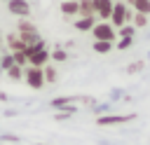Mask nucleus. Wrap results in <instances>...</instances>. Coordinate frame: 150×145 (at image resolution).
<instances>
[{
	"label": "nucleus",
	"mask_w": 150,
	"mask_h": 145,
	"mask_svg": "<svg viewBox=\"0 0 150 145\" xmlns=\"http://www.w3.org/2000/svg\"><path fill=\"white\" fill-rule=\"evenodd\" d=\"M61 14L66 19H75L77 16V0H63L61 2Z\"/></svg>",
	"instance_id": "nucleus-8"
},
{
	"label": "nucleus",
	"mask_w": 150,
	"mask_h": 145,
	"mask_svg": "<svg viewBox=\"0 0 150 145\" xmlns=\"http://www.w3.org/2000/svg\"><path fill=\"white\" fill-rule=\"evenodd\" d=\"M73 103H77V96H56V98H52V108H56V110L70 108Z\"/></svg>",
	"instance_id": "nucleus-10"
},
{
	"label": "nucleus",
	"mask_w": 150,
	"mask_h": 145,
	"mask_svg": "<svg viewBox=\"0 0 150 145\" xmlns=\"http://www.w3.org/2000/svg\"><path fill=\"white\" fill-rule=\"evenodd\" d=\"M131 9L127 7V2H122V0H117V2H112V12H110V19H108V23L117 30L120 26H124V23H129L131 21Z\"/></svg>",
	"instance_id": "nucleus-1"
},
{
	"label": "nucleus",
	"mask_w": 150,
	"mask_h": 145,
	"mask_svg": "<svg viewBox=\"0 0 150 145\" xmlns=\"http://www.w3.org/2000/svg\"><path fill=\"white\" fill-rule=\"evenodd\" d=\"M9 14L19 16V19H28L30 16V2L28 0H5Z\"/></svg>",
	"instance_id": "nucleus-5"
},
{
	"label": "nucleus",
	"mask_w": 150,
	"mask_h": 145,
	"mask_svg": "<svg viewBox=\"0 0 150 145\" xmlns=\"http://www.w3.org/2000/svg\"><path fill=\"white\" fill-rule=\"evenodd\" d=\"M5 72H7V77H9V80H14V82L23 80V68H21V65H16V63H14L12 68H7Z\"/></svg>",
	"instance_id": "nucleus-18"
},
{
	"label": "nucleus",
	"mask_w": 150,
	"mask_h": 145,
	"mask_svg": "<svg viewBox=\"0 0 150 145\" xmlns=\"http://www.w3.org/2000/svg\"><path fill=\"white\" fill-rule=\"evenodd\" d=\"M131 44H134V37H120V42H115L112 47L120 49V51H124V49H129Z\"/></svg>",
	"instance_id": "nucleus-24"
},
{
	"label": "nucleus",
	"mask_w": 150,
	"mask_h": 145,
	"mask_svg": "<svg viewBox=\"0 0 150 145\" xmlns=\"http://www.w3.org/2000/svg\"><path fill=\"white\" fill-rule=\"evenodd\" d=\"M33 30H38V26H35L33 21H28V19H19V23H16V33H33Z\"/></svg>",
	"instance_id": "nucleus-17"
},
{
	"label": "nucleus",
	"mask_w": 150,
	"mask_h": 145,
	"mask_svg": "<svg viewBox=\"0 0 150 145\" xmlns=\"http://www.w3.org/2000/svg\"><path fill=\"white\" fill-rule=\"evenodd\" d=\"M134 119H136L134 112L131 115H101L96 119V124L98 126H117V124H127V122H134Z\"/></svg>",
	"instance_id": "nucleus-4"
},
{
	"label": "nucleus",
	"mask_w": 150,
	"mask_h": 145,
	"mask_svg": "<svg viewBox=\"0 0 150 145\" xmlns=\"http://www.w3.org/2000/svg\"><path fill=\"white\" fill-rule=\"evenodd\" d=\"M14 33H16V30H14ZM16 35L21 37V42H23L26 47H28V44H35V42H40V40H42L38 30H33V33H16Z\"/></svg>",
	"instance_id": "nucleus-15"
},
{
	"label": "nucleus",
	"mask_w": 150,
	"mask_h": 145,
	"mask_svg": "<svg viewBox=\"0 0 150 145\" xmlns=\"http://www.w3.org/2000/svg\"><path fill=\"white\" fill-rule=\"evenodd\" d=\"M9 54H12V58H14V63H16V65H21V68H23V65H28V61H26V54H23V51H9Z\"/></svg>",
	"instance_id": "nucleus-25"
},
{
	"label": "nucleus",
	"mask_w": 150,
	"mask_h": 145,
	"mask_svg": "<svg viewBox=\"0 0 150 145\" xmlns=\"http://www.w3.org/2000/svg\"><path fill=\"white\" fill-rule=\"evenodd\" d=\"M2 140H7V143H19V136H9V133H5V136H0Z\"/></svg>",
	"instance_id": "nucleus-26"
},
{
	"label": "nucleus",
	"mask_w": 150,
	"mask_h": 145,
	"mask_svg": "<svg viewBox=\"0 0 150 145\" xmlns=\"http://www.w3.org/2000/svg\"><path fill=\"white\" fill-rule=\"evenodd\" d=\"M0 42H2V33H0Z\"/></svg>",
	"instance_id": "nucleus-28"
},
{
	"label": "nucleus",
	"mask_w": 150,
	"mask_h": 145,
	"mask_svg": "<svg viewBox=\"0 0 150 145\" xmlns=\"http://www.w3.org/2000/svg\"><path fill=\"white\" fill-rule=\"evenodd\" d=\"M120 37H134L136 35V28L131 26V23H124V26H120V30H115Z\"/></svg>",
	"instance_id": "nucleus-21"
},
{
	"label": "nucleus",
	"mask_w": 150,
	"mask_h": 145,
	"mask_svg": "<svg viewBox=\"0 0 150 145\" xmlns=\"http://www.w3.org/2000/svg\"><path fill=\"white\" fill-rule=\"evenodd\" d=\"M0 101H7V94H2V91H0Z\"/></svg>",
	"instance_id": "nucleus-27"
},
{
	"label": "nucleus",
	"mask_w": 150,
	"mask_h": 145,
	"mask_svg": "<svg viewBox=\"0 0 150 145\" xmlns=\"http://www.w3.org/2000/svg\"><path fill=\"white\" fill-rule=\"evenodd\" d=\"M131 2V12H138V14H148L150 16V0H129Z\"/></svg>",
	"instance_id": "nucleus-14"
},
{
	"label": "nucleus",
	"mask_w": 150,
	"mask_h": 145,
	"mask_svg": "<svg viewBox=\"0 0 150 145\" xmlns=\"http://www.w3.org/2000/svg\"><path fill=\"white\" fill-rule=\"evenodd\" d=\"M112 44L115 42H108V40H94L91 42V49L96 54H108V51H112Z\"/></svg>",
	"instance_id": "nucleus-12"
},
{
	"label": "nucleus",
	"mask_w": 150,
	"mask_h": 145,
	"mask_svg": "<svg viewBox=\"0 0 150 145\" xmlns=\"http://www.w3.org/2000/svg\"><path fill=\"white\" fill-rule=\"evenodd\" d=\"M94 16H75V28L80 30V33H89L91 28H94Z\"/></svg>",
	"instance_id": "nucleus-9"
},
{
	"label": "nucleus",
	"mask_w": 150,
	"mask_h": 145,
	"mask_svg": "<svg viewBox=\"0 0 150 145\" xmlns=\"http://www.w3.org/2000/svg\"><path fill=\"white\" fill-rule=\"evenodd\" d=\"M23 80L30 89H42L45 87V77H42V68H35V65H28L23 70Z\"/></svg>",
	"instance_id": "nucleus-3"
},
{
	"label": "nucleus",
	"mask_w": 150,
	"mask_h": 145,
	"mask_svg": "<svg viewBox=\"0 0 150 145\" xmlns=\"http://www.w3.org/2000/svg\"><path fill=\"white\" fill-rule=\"evenodd\" d=\"M91 35H94V40H108V42H115V40H117V33H115V28H112L108 21H98V23H94Z\"/></svg>",
	"instance_id": "nucleus-2"
},
{
	"label": "nucleus",
	"mask_w": 150,
	"mask_h": 145,
	"mask_svg": "<svg viewBox=\"0 0 150 145\" xmlns=\"http://www.w3.org/2000/svg\"><path fill=\"white\" fill-rule=\"evenodd\" d=\"M42 77H45V84H56L59 72H56L54 65H42Z\"/></svg>",
	"instance_id": "nucleus-13"
},
{
	"label": "nucleus",
	"mask_w": 150,
	"mask_h": 145,
	"mask_svg": "<svg viewBox=\"0 0 150 145\" xmlns=\"http://www.w3.org/2000/svg\"><path fill=\"white\" fill-rule=\"evenodd\" d=\"M2 42L7 44V49H9V51H23V49H26V44L21 42V37H19L16 33H9L7 37H2Z\"/></svg>",
	"instance_id": "nucleus-7"
},
{
	"label": "nucleus",
	"mask_w": 150,
	"mask_h": 145,
	"mask_svg": "<svg viewBox=\"0 0 150 145\" xmlns=\"http://www.w3.org/2000/svg\"><path fill=\"white\" fill-rule=\"evenodd\" d=\"M49 58H52V61H56V63H63V61H68V51H66L63 47H56V49L49 54Z\"/></svg>",
	"instance_id": "nucleus-19"
},
{
	"label": "nucleus",
	"mask_w": 150,
	"mask_h": 145,
	"mask_svg": "<svg viewBox=\"0 0 150 145\" xmlns=\"http://www.w3.org/2000/svg\"><path fill=\"white\" fill-rule=\"evenodd\" d=\"M129 23H131L134 28H145V26H148V14H138V12H134Z\"/></svg>",
	"instance_id": "nucleus-16"
},
{
	"label": "nucleus",
	"mask_w": 150,
	"mask_h": 145,
	"mask_svg": "<svg viewBox=\"0 0 150 145\" xmlns=\"http://www.w3.org/2000/svg\"><path fill=\"white\" fill-rule=\"evenodd\" d=\"M77 16H94V2L91 0H77Z\"/></svg>",
	"instance_id": "nucleus-11"
},
{
	"label": "nucleus",
	"mask_w": 150,
	"mask_h": 145,
	"mask_svg": "<svg viewBox=\"0 0 150 145\" xmlns=\"http://www.w3.org/2000/svg\"><path fill=\"white\" fill-rule=\"evenodd\" d=\"M75 110H77L75 105H70V108H63V110H59V112L54 115V119H56V122H63V119H70V117L75 115Z\"/></svg>",
	"instance_id": "nucleus-20"
},
{
	"label": "nucleus",
	"mask_w": 150,
	"mask_h": 145,
	"mask_svg": "<svg viewBox=\"0 0 150 145\" xmlns=\"http://www.w3.org/2000/svg\"><path fill=\"white\" fill-rule=\"evenodd\" d=\"M12 65H14L12 54H9V51H7V54H2V56H0V72H5V70H7V68H12Z\"/></svg>",
	"instance_id": "nucleus-22"
},
{
	"label": "nucleus",
	"mask_w": 150,
	"mask_h": 145,
	"mask_svg": "<svg viewBox=\"0 0 150 145\" xmlns=\"http://www.w3.org/2000/svg\"><path fill=\"white\" fill-rule=\"evenodd\" d=\"M94 2V16L108 21L110 19V12H112V2L115 0H91Z\"/></svg>",
	"instance_id": "nucleus-6"
},
{
	"label": "nucleus",
	"mask_w": 150,
	"mask_h": 145,
	"mask_svg": "<svg viewBox=\"0 0 150 145\" xmlns=\"http://www.w3.org/2000/svg\"><path fill=\"white\" fill-rule=\"evenodd\" d=\"M143 68H145V61H134V63L127 65V75H136V72H141Z\"/></svg>",
	"instance_id": "nucleus-23"
}]
</instances>
